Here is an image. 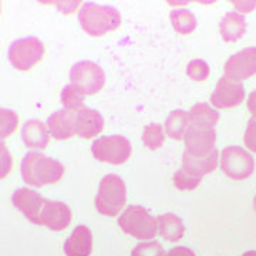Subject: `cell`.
Masks as SVG:
<instances>
[{
	"label": "cell",
	"instance_id": "1",
	"mask_svg": "<svg viewBox=\"0 0 256 256\" xmlns=\"http://www.w3.org/2000/svg\"><path fill=\"white\" fill-rule=\"evenodd\" d=\"M64 175V165L52 156L40 152H28L22 161V176L24 182L42 188L58 182Z\"/></svg>",
	"mask_w": 256,
	"mask_h": 256
},
{
	"label": "cell",
	"instance_id": "2",
	"mask_svg": "<svg viewBox=\"0 0 256 256\" xmlns=\"http://www.w3.org/2000/svg\"><path fill=\"white\" fill-rule=\"evenodd\" d=\"M82 30L92 37H100L114 32L121 24V16L116 8L100 6L97 3H86L78 13Z\"/></svg>",
	"mask_w": 256,
	"mask_h": 256
},
{
	"label": "cell",
	"instance_id": "3",
	"mask_svg": "<svg viewBox=\"0 0 256 256\" xmlns=\"http://www.w3.org/2000/svg\"><path fill=\"white\" fill-rule=\"evenodd\" d=\"M127 201V188L118 175H106L100 181L96 208L106 216H117Z\"/></svg>",
	"mask_w": 256,
	"mask_h": 256
},
{
	"label": "cell",
	"instance_id": "4",
	"mask_svg": "<svg viewBox=\"0 0 256 256\" xmlns=\"http://www.w3.org/2000/svg\"><path fill=\"white\" fill-rule=\"evenodd\" d=\"M118 225L126 234L146 242L156 235L158 220L151 216L146 208L131 205L122 210V215L118 218Z\"/></svg>",
	"mask_w": 256,
	"mask_h": 256
},
{
	"label": "cell",
	"instance_id": "5",
	"mask_svg": "<svg viewBox=\"0 0 256 256\" xmlns=\"http://www.w3.org/2000/svg\"><path fill=\"white\" fill-rule=\"evenodd\" d=\"M46 48L42 40L37 37H24L16 40L9 47V62L14 68L20 72L32 70L44 57Z\"/></svg>",
	"mask_w": 256,
	"mask_h": 256
},
{
	"label": "cell",
	"instance_id": "6",
	"mask_svg": "<svg viewBox=\"0 0 256 256\" xmlns=\"http://www.w3.org/2000/svg\"><path fill=\"white\" fill-rule=\"evenodd\" d=\"M92 152L100 162L111 165H122L131 156V142L122 136H107L96 140L92 146Z\"/></svg>",
	"mask_w": 256,
	"mask_h": 256
},
{
	"label": "cell",
	"instance_id": "7",
	"mask_svg": "<svg viewBox=\"0 0 256 256\" xmlns=\"http://www.w3.org/2000/svg\"><path fill=\"white\" fill-rule=\"evenodd\" d=\"M220 165L222 172L230 180L242 181L249 178L255 170L254 156L242 146H230L220 152Z\"/></svg>",
	"mask_w": 256,
	"mask_h": 256
},
{
	"label": "cell",
	"instance_id": "8",
	"mask_svg": "<svg viewBox=\"0 0 256 256\" xmlns=\"http://www.w3.org/2000/svg\"><path fill=\"white\" fill-rule=\"evenodd\" d=\"M70 82L86 96H94L102 90L106 84V73L98 64L92 62H80L72 67Z\"/></svg>",
	"mask_w": 256,
	"mask_h": 256
},
{
	"label": "cell",
	"instance_id": "9",
	"mask_svg": "<svg viewBox=\"0 0 256 256\" xmlns=\"http://www.w3.org/2000/svg\"><path fill=\"white\" fill-rule=\"evenodd\" d=\"M224 77L240 82L256 74V47H246L230 56L224 67Z\"/></svg>",
	"mask_w": 256,
	"mask_h": 256
},
{
	"label": "cell",
	"instance_id": "10",
	"mask_svg": "<svg viewBox=\"0 0 256 256\" xmlns=\"http://www.w3.org/2000/svg\"><path fill=\"white\" fill-rule=\"evenodd\" d=\"M245 100V87L242 82H236L222 77L216 82V87L210 96V102L215 108L230 110L238 107Z\"/></svg>",
	"mask_w": 256,
	"mask_h": 256
},
{
	"label": "cell",
	"instance_id": "11",
	"mask_svg": "<svg viewBox=\"0 0 256 256\" xmlns=\"http://www.w3.org/2000/svg\"><path fill=\"white\" fill-rule=\"evenodd\" d=\"M215 130L214 128H205L200 126H190L186 130V134L184 137L185 146L192 156H210L212 151H215Z\"/></svg>",
	"mask_w": 256,
	"mask_h": 256
},
{
	"label": "cell",
	"instance_id": "12",
	"mask_svg": "<svg viewBox=\"0 0 256 256\" xmlns=\"http://www.w3.org/2000/svg\"><path fill=\"white\" fill-rule=\"evenodd\" d=\"M13 205L18 208L30 222L42 225V212L44 208L46 198H43L38 192L28 190V188H20L13 194Z\"/></svg>",
	"mask_w": 256,
	"mask_h": 256
},
{
	"label": "cell",
	"instance_id": "13",
	"mask_svg": "<svg viewBox=\"0 0 256 256\" xmlns=\"http://www.w3.org/2000/svg\"><path fill=\"white\" fill-rule=\"evenodd\" d=\"M72 218L73 214L64 202L46 200L42 212V225H46L52 230L60 232L72 224Z\"/></svg>",
	"mask_w": 256,
	"mask_h": 256
},
{
	"label": "cell",
	"instance_id": "14",
	"mask_svg": "<svg viewBox=\"0 0 256 256\" xmlns=\"http://www.w3.org/2000/svg\"><path fill=\"white\" fill-rule=\"evenodd\" d=\"M76 114L73 111L60 110L53 112L47 120V127L50 131V136L58 140L66 141L74 137L76 132Z\"/></svg>",
	"mask_w": 256,
	"mask_h": 256
},
{
	"label": "cell",
	"instance_id": "15",
	"mask_svg": "<svg viewBox=\"0 0 256 256\" xmlns=\"http://www.w3.org/2000/svg\"><path fill=\"white\" fill-rule=\"evenodd\" d=\"M104 128V118L98 111L84 107L76 114V132L86 140L97 137Z\"/></svg>",
	"mask_w": 256,
	"mask_h": 256
},
{
	"label": "cell",
	"instance_id": "16",
	"mask_svg": "<svg viewBox=\"0 0 256 256\" xmlns=\"http://www.w3.org/2000/svg\"><path fill=\"white\" fill-rule=\"evenodd\" d=\"M22 140L30 150H44L50 141V131L47 124L40 120H28L22 128Z\"/></svg>",
	"mask_w": 256,
	"mask_h": 256
},
{
	"label": "cell",
	"instance_id": "17",
	"mask_svg": "<svg viewBox=\"0 0 256 256\" xmlns=\"http://www.w3.org/2000/svg\"><path fill=\"white\" fill-rule=\"evenodd\" d=\"M66 256H90L92 252V234L90 229L80 225L74 229L64 244Z\"/></svg>",
	"mask_w": 256,
	"mask_h": 256
},
{
	"label": "cell",
	"instance_id": "18",
	"mask_svg": "<svg viewBox=\"0 0 256 256\" xmlns=\"http://www.w3.org/2000/svg\"><path fill=\"white\" fill-rule=\"evenodd\" d=\"M220 164V156L218 151H212L210 156H192L188 151H185L182 156V168L186 171H190L191 174L204 176V175L210 174L216 170V166Z\"/></svg>",
	"mask_w": 256,
	"mask_h": 256
},
{
	"label": "cell",
	"instance_id": "19",
	"mask_svg": "<svg viewBox=\"0 0 256 256\" xmlns=\"http://www.w3.org/2000/svg\"><path fill=\"white\" fill-rule=\"evenodd\" d=\"M220 32L222 38L228 43L239 40L246 32V20L236 12L225 14L220 23Z\"/></svg>",
	"mask_w": 256,
	"mask_h": 256
},
{
	"label": "cell",
	"instance_id": "20",
	"mask_svg": "<svg viewBox=\"0 0 256 256\" xmlns=\"http://www.w3.org/2000/svg\"><path fill=\"white\" fill-rule=\"evenodd\" d=\"M158 230L160 235L168 242H178L185 234L182 220L175 214H164L158 216Z\"/></svg>",
	"mask_w": 256,
	"mask_h": 256
},
{
	"label": "cell",
	"instance_id": "21",
	"mask_svg": "<svg viewBox=\"0 0 256 256\" xmlns=\"http://www.w3.org/2000/svg\"><path fill=\"white\" fill-rule=\"evenodd\" d=\"M190 122L192 126H200L205 128H214L220 121V112L215 108H210L205 102H198L191 108Z\"/></svg>",
	"mask_w": 256,
	"mask_h": 256
},
{
	"label": "cell",
	"instance_id": "22",
	"mask_svg": "<svg viewBox=\"0 0 256 256\" xmlns=\"http://www.w3.org/2000/svg\"><path fill=\"white\" fill-rule=\"evenodd\" d=\"M190 114L184 110L172 111L165 121V132L172 140H184L186 130L190 128Z\"/></svg>",
	"mask_w": 256,
	"mask_h": 256
},
{
	"label": "cell",
	"instance_id": "23",
	"mask_svg": "<svg viewBox=\"0 0 256 256\" xmlns=\"http://www.w3.org/2000/svg\"><path fill=\"white\" fill-rule=\"evenodd\" d=\"M172 28H175L176 33L180 34H190L196 28V18L186 9H176L171 12L170 14Z\"/></svg>",
	"mask_w": 256,
	"mask_h": 256
},
{
	"label": "cell",
	"instance_id": "24",
	"mask_svg": "<svg viewBox=\"0 0 256 256\" xmlns=\"http://www.w3.org/2000/svg\"><path fill=\"white\" fill-rule=\"evenodd\" d=\"M84 100H86V94L78 87H76L74 84L66 86L62 92V102H63L64 110L78 112L82 108L86 107Z\"/></svg>",
	"mask_w": 256,
	"mask_h": 256
},
{
	"label": "cell",
	"instance_id": "25",
	"mask_svg": "<svg viewBox=\"0 0 256 256\" xmlns=\"http://www.w3.org/2000/svg\"><path fill=\"white\" fill-rule=\"evenodd\" d=\"M165 141V128L160 124H150L144 128L142 142L150 150H158Z\"/></svg>",
	"mask_w": 256,
	"mask_h": 256
},
{
	"label": "cell",
	"instance_id": "26",
	"mask_svg": "<svg viewBox=\"0 0 256 256\" xmlns=\"http://www.w3.org/2000/svg\"><path fill=\"white\" fill-rule=\"evenodd\" d=\"M172 181H174V185L180 191H192L201 184L202 176L191 174L185 168H181L174 174Z\"/></svg>",
	"mask_w": 256,
	"mask_h": 256
},
{
	"label": "cell",
	"instance_id": "27",
	"mask_svg": "<svg viewBox=\"0 0 256 256\" xmlns=\"http://www.w3.org/2000/svg\"><path fill=\"white\" fill-rule=\"evenodd\" d=\"M186 74L195 82H204L210 76V66L204 60H192L186 66Z\"/></svg>",
	"mask_w": 256,
	"mask_h": 256
},
{
	"label": "cell",
	"instance_id": "28",
	"mask_svg": "<svg viewBox=\"0 0 256 256\" xmlns=\"http://www.w3.org/2000/svg\"><path fill=\"white\" fill-rule=\"evenodd\" d=\"M131 256H165V250L161 244L156 240L142 242L132 249Z\"/></svg>",
	"mask_w": 256,
	"mask_h": 256
},
{
	"label": "cell",
	"instance_id": "29",
	"mask_svg": "<svg viewBox=\"0 0 256 256\" xmlns=\"http://www.w3.org/2000/svg\"><path fill=\"white\" fill-rule=\"evenodd\" d=\"M18 126V117L16 112L13 111L2 110V137L6 138L8 136H12L14 132V130Z\"/></svg>",
	"mask_w": 256,
	"mask_h": 256
},
{
	"label": "cell",
	"instance_id": "30",
	"mask_svg": "<svg viewBox=\"0 0 256 256\" xmlns=\"http://www.w3.org/2000/svg\"><path fill=\"white\" fill-rule=\"evenodd\" d=\"M244 142H245V146H248L249 151L256 154V116H254L248 121L246 131L244 136Z\"/></svg>",
	"mask_w": 256,
	"mask_h": 256
},
{
	"label": "cell",
	"instance_id": "31",
	"mask_svg": "<svg viewBox=\"0 0 256 256\" xmlns=\"http://www.w3.org/2000/svg\"><path fill=\"white\" fill-rule=\"evenodd\" d=\"M165 256H195V254L192 252L190 248L178 246L171 249L168 254H165Z\"/></svg>",
	"mask_w": 256,
	"mask_h": 256
},
{
	"label": "cell",
	"instance_id": "32",
	"mask_svg": "<svg viewBox=\"0 0 256 256\" xmlns=\"http://www.w3.org/2000/svg\"><path fill=\"white\" fill-rule=\"evenodd\" d=\"M234 4L240 12H250L255 9L256 2H234Z\"/></svg>",
	"mask_w": 256,
	"mask_h": 256
},
{
	"label": "cell",
	"instance_id": "33",
	"mask_svg": "<svg viewBox=\"0 0 256 256\" xmlns=\"http://www.w3.org/2000/svg\"><path fill=\"white\" fill-rule=\"evenodd\" d=\"M248 110L250 111L254 116H256V90L250 92L248 97Z\"/></svg>",
	"mask_w": 256,
	"mask_h": 256
},
{
	"label": "cell",
	"instance_id": "34",
	"mask_svg": "<svg viewBox=\"0 0 256 256\" xmlns=\"http://www.w3.org/2000/svg\"><path fill=\"white\" fill-rule=\"evenodd\" d=\"M242 256H256V250H250V252H245Z\"/></svg>",
	"mask_w": 256,
	"mask_h": 256
},
{
	"label": "cell",
	"instance_id": "35",
	"mask_svg": "<svg viewBox=\"0 0 256 256\" xmlns=\"http://www.w3.org/2000/svg\"><path fill=\"white\" fill-rule=\"evenodd\" d=\"M254 206H255V210H256V195H255V200H254Z\"/></svg>",
	"mask_w": 256,
	"mask_h": 256
}]
</instances>
